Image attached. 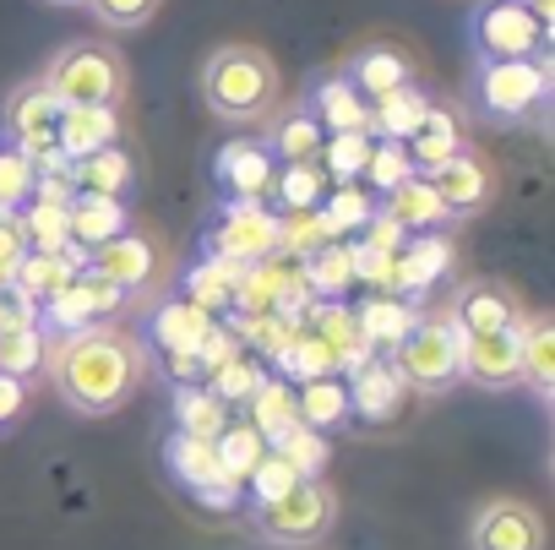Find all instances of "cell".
<instances>
[{
    "label": "cell",
    "mask_w": 555,
    "mask_h": 550,
    "mask_svg": "<svg viewBox=\"0 0 555 550\" xmlns=\"http://www.w3.org/2000/svg\"><path fill=\"white\" fill-rule=\"evenodd\" d=\"M142 371H147L142 344L126 328H115V322L77 328V333H66L50 349V382H55L61 404L77 409V414H93V420L115 414L137 393Z\"/></svg>",
    "instance_id": "cell-1"
},
{
    "label": "cell",
    "mask_w": 555,
    "mask_h": 550,
    "mask_svg": "<svg viewBox=\"0 0 555 550\" xmlns=\"http://www.w3.org/2000/svg\"><path fill=\"white\" fill-rule=\"evenodd\" d=\"M284 99V72L256 44H218L202 61V104L229 126H256Z\"/></svg>",
    "instance_id": "cell-2"
},
{
    "label": "cell",
    "mask_w": 555,
    "mask_h": 550,
    "mask_svg": "<svg viewBox=\"0 0 555 550\" xmlns=\"http://www.w3.org/2000/svg\"><path fill=\"white\" fill-rule=\"evenodd\" d=\"M39 82L50 88V99L61 104V110H115L120 99H126V61H120V50L115 44H104V39H77V44H61L50 61H44V72H39Z\"/></svg>",
    "instance_id": "cell-3"
},
{
    "label": "cell",
    "mask_w": 555,
    "mask_h": 550,
    "mask_svg": "<svg viewBox=\"0 0 555 550\" xmlns=\"http://www.w3.org/2000/svg\"><path fill=\"white\" fill-rule=\"evenodd\" d=\"M474 104L485 120H528L550 104V61H474Z\"/></svg>",
    "instance_id": "cell-4"
},
{
    "label": "cell",
    "mask_w": 555,
    "mask_h": 550,
    "mask_svg": "<svg viewBox=\"0 0 555 550\" xmlns=\"http://www.w3.org/2000/svg\"><path fill=\"white\" fill-rule=\"evenodd\" d=\"M250 523H256V534L267 545H317L338 523V496L322 479H295L284 496L256 501Z\"/></svg>",
    "instance_id": "cell-5"
},
{
    "label": "cell",
    "mask_w": 555,
    "mask_h": 550,
    "mask_svg": "<svg viewBox=\"0 0 555 550\" xmlns=\"http://www.w3.org/2000/svg\"><path fill=\"white\" fill-rule=\"evenodd\" d=\"M392 376L414 393H452L457 387V328L447 317H414V328L392 344Z\"/></svg>",
    "instance_id": "cell-6"
},
{
    "label": "cell",
    "mask_w": 555,
    "mask_h": 550,
    "mask_svg": "<svg viewBox=\"0 0 555 550\" xmlns=\"http://www.w3.org/2000/svg\"><path fill=\"white\" fill-rule=\"evenodd\" d=\"M468 44L479 61H550V34L528 17L522 0H485L468 17Z\"/></svg>",
    "instance_id": "cell-7"
},
{
    "label": "cell",
    "mask_w": 555,
    "mask_h": 550,
    "mask_svg": "<svg viewBox=\"0 0 555 550\" xmlns=\"http://www.w3.org/2000/svg\"><path fill=\"white\" fill-rule=\"evenodd\" d=\"M278 251V218L261 202H223V218L207 229V256L229 267H261Z\"/></svg>",
    "instance_id": "cell-8"
},
{
    "label": "cell",
    "mask_w": 555,
    "mask_h": 550,
    "mask_svg": "<svg viewBox=\"0 0 555 550\" xmlns=\"http://www.w3.org/2000/svg\"><path fill=\"white\" fill-rule=\"evenodd\" d=\"M468 550H544V517L539 507L517 496H495L468 523Z\"/></svg>",
    "instance_id": "cell-9"
},
{
    "label": "cell",
    "mask_w": 555,
    "mask_h": 550,
    "mask_svg": "<svg viewBox=\"0 0 555 550\" xmlns=\"http://www.w3.org/2000/svg\"><path fill=\"white\" fill-rule=\"evenodd\" d=\"M447 322H452L457 333H512V328H522V306H517V295H512L506 284H495V279H468V284L457 290Z\"/></svg>",
    "instance_id": "cell-10"
},
{
    "label": "cell",
    "mask_w": 555,
    "mask_h": 550,
    "mask_svg": "<svg viewBox=\"0 0 555 550\" xmlns=\"http://www.w3.org/2000/svg\"><path fill=\"white\" fill-rule=\"evenodd\" d=\"M457 382L501 393L517 382V328L512 333H457Z\"/></svg>",
    "instance_id": "cell-11"
},
{
    "label": "cell",
    "mask_w": 555,
    "mask_h": 550,
    "mask_svg": "<svg viewBox=\"0 0 555 550\" xmlns=\"http://www.w3.org/2000/svg\"><path fill=\"white\" fill-rule=\"evenodd\" d=\"M430 180V191L441 196V207H447V218H468V213H479L490 196H495V175H490V164L479 158V153H457L452 164H441L436 175H425Z\"/></svg>",
    "instance_id": "cell-12"
},
{
    "label": "cell",
    "mask_w": 555,
    "mask_h": 550,
    "mask_svg": "<svg viewBox=\"0 0 555 550\" xmlns=\"http://www.w3.org/2000/svg\"><path fill=\"white\" fill-rule=\"evenodd\" d=\"M306 110L317 115V126H322L327 137H344V131H365V137H371V104L354 93V82H349L344 72H317Z\"/></svg>",
    "instance_id": "cell-13"
},
{
    "label": "cell",
    "mask_w": 555,
    "mask_h": 550,
    "mask_svg": "<svg viewBox=\"0 0 555 550\" xmlns=\"http://www.w3.org/2000/svg\"><path fill=\"white\" fill-rule=\"evenodd\" d=\"M338 72L354 82V93H360L365 104H376V99H387V93H398V88H409V82H414L409 55H403V50H392V44H365V50H354Z\"/></svg>",
    "instance_id": "cell-14"
},
{
    "label": "cell",
    "mask_w": 555,
    "mask_h": 550,
    "mask_svg": "<svg viewBox=\"0 0 555 550\" xmlns=\"http://www.w3.org/2000/svg\"><path fill=\"white\" fill-rule=\"evenodd\" d=\"M212 175H218V186L229 191L223 202H261V196L272 191L278 164H272V153H267L261 142H229V148L218 153Z\"/></svg>",
    "instance_id": "cell-15"
},
{
    "label": "cell",
    "mask_w": 555,
    "mask_h": 550,
    "mask_svg": "<svg viewBox=\"0 0 555 550\" xmlns=\"http://www.w3.org/2000/svg\"><path fill=\"white\" fill-rule=\"evenodd\" d=\"M403 153H409L414 175H436L441 164H452V158L463 153V120H457L447 104H430V115H425L420 131L403 142Z\"/></svg>",
    "instance_id": "cell-16"
},
{
    "label": "cell",
    "mask_w": 555,
    "mask_h": 550,
    "mask_svg": "<svg viewBox=\"0 0 555 550\" xmlns=\"http://www.w3.org/2000/svg\"><path fill=\"white\" fill-rule=\"evenodd\" d=\"M120 142V115L115 110H61V126H55V148L66 164L77 158H93L104 148Z\"/></svg>",
    "instance_id": "cell-17"
},
{
    "label": "cell",
    "mask_w": 555,
    "mask_h": 550,
    "mask_svg": "<svg viewBox=\"0 0 555 550\" xmlns=\"http://www.w3.org/2000/svg\"><path fill=\"white\" fill-rule=\"evenodd\" d=\"M66 180H72V196H99V202H126L137 169L126 158V148H104L93 158H77L66 164Z\"/></svg>",
    "instance_id": "cell-18"
},
{
    "label": "cell",
    "mask_w": 555,
    "mask_h": 550,
    "mask_svg": "<svg viewBox=\"0 0 555 550\" xmlns=\"http://www.w3.org/2000/svg\"><path fill=\"white\" fill-rule=\"evenodd\" d=\"M109 306H120V290L115 284H104L99 272H77V279L44 306L50 311V322L55 328H66V333H77V328H93V317H104Z\"/></svg>",
    "instance_id": "cell-19"
},
{
    "label": "cell",
    "mask_w": 555,
    "mask_h": 550,
    "mask_svg": "<svg viewBox=\"0 0 555 550\" xmlns=\"http://www.w3.org/2000/svg\"><path fill=\"white\" fill-rule=\"evenodd\" d=\"M517 382H528L539 398H555V322L522 317L517 328Z\"/></svg>",
    "instance_id": "cell-20"
},
{
    "label": "cell",
    "mask_w": 555,
    "mask_h": 550,
    "mask_svg": "<svg viewBox=\"0 0 555 550\" xmlns=\"http://www.w3.org/2000/svg\"><path fill=\"white\" fill-rule=\"evenodd\" d=\"M66 234L77 251H104L126 234V202H99V196H72L66 207Z\"/></svg>",
    "instance_id": "cell-21"
},
{
    "label": "cell",
    "mask_w": 555,
    "mask_h": 550,
    "mask_svg": "<svg viewBox=\"0 0 555 550\" xmlns=\"http://www.w3.org/2000/svg\"><path fill=\"white\" fill-rule=\"evenodd\" d=\"M382 213H387L398 229H414V234L452 223V218H447V207H441V196L430 191V180H425V175H409L403 186H392V191H387V202H382Z\"/></svg>",
    "instance_id": "cell-22"
},
{
    "label": "cell",
    "mask_w": 555,
    "mask_h": 550,
    "mask_svg": "<svg viewBox=\"0 0 555 550\" xmlns=\"http://www.w3.org/2000/svg\"><path fill=\"white\" fill-rule=\"evenodd\" d=\"M430 115V99H425V88H398V93H387V99H376L371 104V137L376 142H409L414 131H420V120Z\"/></svg>",
    "instance_id": "cell-23"
},
{
    "label": "cell",
    "mask_w": 555,
    "mask_h": 550,
    "mask_svg": "<svg viewBox=\"0 0 555 550\" xmlns=\"http://www.w3.org/2000/svg\"><path fill=\"white\" fill-rule=\"evenodd\" d=\"M93 272L104 284H115V290H137V284L153 279V245L142 234H120L115 245L93 251Z\"/></svg>",
    "instance_id": "cell-24"
},
{
    "label": "cell",
    "mask_w": 555,
    "mask_h": 550,
    "mask_svg": "<svg viewBox=\"0 0 555 550\" xmlns=\"http://www.w3.org/2000/svg\"><path fill=\"white\" fill-rule=\"evenodd\" d=\"M169 469L185 479V485H196L202 496H207V485L218 490V501L234 490V479L223 474V463H218V447L212 442H191V436H175L169 442Z\"/></svg>",
    "instance_id": "cell-25"
},
{
    "label": "cell",
    "mask_w": 555,
    "mask_h": 550,
    "mask_svg": "<svg viewBox=\"0 0 555 550\" xmlns=\"http://www.w3.org/2000/svg\"><path fill=\"white\" fill-rule=\"evenodd\" d=\"M175 420H180V436L191 442H218L229 431V404L212 393V387H180L175 393Z\"/></svg>",
    "instance_id": "cell-26"
},
{
    "label": "cell",
    "mask_w": 555,
    "mask_h": 550,
    "mask_svg": "<svg viewBox=\"0 0 555 550\" xmlns=\"http://www.w3.org/2000/svg\"><path fill=\"white\" fill-rule=\"evenodd\" d=\"M322 142H327V131L317 126V115L306 104H295V115H284V120L272 126L267 153H278L284 164H317L322 158Z\"/></svg>",
    "instance_id": "cell-27"
},
{
    "label": "cell",
    "mask_w": 555,
    "mask_h": 550,
    "mask_svg": "<svg viewBox=\"0 0 555 550\" xmlns=\"http://www.w3.org/2000/svg\"><path fill=\"white\" fill-rule=\"evenodd\" d=\"M44 360V333L34 328V317H12L0 328V376H34Z\"/></svg>",
    "instance_id": "cell-28"
},
{
    "label": "cell",
    "mask_w": 555,
    "mask_h": 550,
    "mask_svg": "<svg viewBox=\"0 0 555 550\" xmlns=\"http://www.w3.org/2000/svg\"><path fill=\"white\" fill-rule=\"evenodd\" d=\"M175 355H202V344L212 338V317L207 311H196L191 300H175V306H164L158 311V328H153Z\"/></svg>",
    "instance_id": "cell-29"
},
{
    "label": "cell",
    "mask_w": 555,
    "mask_h": 550,
    "mask_svg": "<svg viewBox=\"0 0 555 550\" xmlns=\"http://www.w3.org/2000/svg\"><path fill=\"white\" fill-rule=\"evenodd\" d=\"M250 404H256V425H250V431H256L261 442H284V436L300 425V414H295V393H289L284 382H261Z\"/></svg>",
    "instance_id": "cell-30"
},
{
    "label": "cell",
    "mask_w": 555,
    "mask_h": 550,
    "mask_svg": "<svg viewBox=\"0 0 555 550\" xmlns=\"http://www.w3.org/2000/svg\"><path fill=\"white\" fill-rule=\"evenodd\" d=\"M234 279H240V267H229V261H202V267H191L185 272V295H191V306L196 311H223L229 300H234Z\"/></svg>",
    "instance_id": "cell-31"
},
{
    "label": "cell",
    "mask_w": 555,
    "mask_h": 550,
    "mask_svg": "<svg viewBox=\"0 0 555 550\" xmlns=\"http://www.w3.org/2000/svg\"><path fill=\"white\" fill-rule=\"evenodd\" d=\"M284 213H317L322 207V164H289L272 175V191Z\"/></svg>",
    "instance_id": "cell-32"
},
{
    "label": "cell",
    "mask_w": 555,
    "mask_h": 550,
    "mask_svg": "<svg viewBox=\"0 0 555 550\" xmlns=\"http://www.w3.org/2000/svg\"><path fill=\"white\" fill-rule=\"evenodd\" d=\"M311 267H306V290H317V295H344L349 284H354V245H344V240H333V245H322L317 256H306Z\"/></svg>",
    "instance_id": "cell-33"
},
{
    "label": "cell",
    "mask_w": 555,
    "mask_h": 550,
    "mask_svg": "<svg viewBox=\"0 0 555 550\" xmlns=\"http://www.w3.org/2000/svg\"><path fill=\"white\" fill-rule=\"evenodd\" d=\"M338 234H333V223L322 218V207L317 213H284L278 218V251H295V256H317L322 245H333Z\"/></svg>",
    "instance_id": "cell-34"
},
{
    "label": "cell",
    "mask_w": 555,
    "mask_h": 550,
    "mask_svg": "<svg viewBox=\"0 0 555 550\" xmlns=\"http://www.w3.org/2000/svg\"><path fill=\"white\" fill-rule=\"evenodd\" d=\"M371 148H376V137L344 131V137H327V142H322V158H317V164H327V175H333L338 186H354L360 169H365V158H371Z\"/></svg>",
    "instance_id": "cell-35"
},
{
    "label": "cell",
    "mask_w": 555,
    "mask_h": 550,
    "mask_svg": "<svg viewBox=\"0 0 555 550\" xmlns=\"http://www.w3.org/2000/svg\"><path fill=\"white\" fill-rule=\"evenodd\" d=\"M398 376H392V366H360V376H354V393H349V404L360 409V414H371V420H382V414H392L398 409Z\"/></svg>",
    "instance_id": "cell-36"
},
{
    "label": "cell",
    "mask_w": 555,
    "mask_h": 550,
    "mask_svg": "<svg viewBox=\"0 0 555 550\" xmlns=\"http://www.w3.org/2000/svg\"><path fill=\"white\" fill-rule=\"evenodd\" d=\"M34 186H39V169L12 142H0V213H23L34 202Z\"/></svg>",
    "instance_id": "cell-37"
},
{
    "label": "cell",
    "mask_w": 555,
    "mask_h": 550,
    "mask_svg": "<svg viewBox=\"0 0 555 550\" xmlns=\"http://www.w3.org/2000/svg\"><path fill=\"white\" fill-rule=\"evenodd\" d=\"M295 414H300V425H338V420L349 414V393H344L333 376H317V382L300 387Z\"/></svg>",
    "instance_id": "cell-38"
},
{
    "label": "cell",
    "mask_w": 555,
    "mask_h": 550,
    "mask_svg": "<svg viewBox=\"0 0 555 550\" xmlns=\"http://www.w3.org/2000/svg\"><path fill=\"white\" fill-rule=\"evenodd\" d=\"M212 447H218V463H223V474H229V479L256 474V463L267 458V442H261L250 425H234V420H229V431H223Z\"/></svg>",
    "instance_id": "cell-39"
},
{
    "label": "cell",
    "mask_w": 555,
    "mask_h": 550,
    "mask_svg": "<svg viewBox=\"0 0 555 550\" xmlns=\"http://www.w3.org/2000/svg\"><path fill=\"white\" fill-rule=\"evenodd\" d=\"M322 218L333 223V234H354V229H365V223L376 218V202H371V191H360V186H338V191L322 202Z\"/></svg>",
    "instance_id": "cell-40"
},
{
    "label": "cell",
    "mask_w": 555,
    "mask_h": 550,
    "mask_svg": "<svg viewBox=\"0 0 555 550\" xmlns=\"http://www.w3.org/2000/svg\"><path fill=\"white\" fill-rule=\"evenodd\" d=\"M354 322H360L365 344H398V338L414 328V311H409V306H398V300L387 295V300H371Z\"/></svg>",
    "instance_id": "cell-41"
},
{
    "label": "cell",
    "mask_w": 555,
    "mask_h": 550,
    "mask_svg": "<svg viewBox=\"0 0 555 550\" xmlns=\"http://www.w3.org/2000/svg\"><path fill=\"white\" fill-rule=\"evenodd\" d=\"M158 7H164V0H88V12H93L104 28H115V34L147 28V23L158 17Z\"/></svg>",
    "instance_id": "cell-42"
},
{
    "label": "cell",
    "mask_w": 555,
    "mask_h": 550,
    "mask_svg": "<svg viewBox=\"0 0 555 550\" xmlns=\"http://www.w3.org/2000/svg\"><path fill=\"white\" fill-rule=\"evenodd\" d=\"M365 180H371V191H392V186H403L409 175H414V164H409V153L398 148V142H376L371 148V158H365V169H360Z\"/></svg>",
    "instance_id": "cell-43"
},
{
    "label": "cell",
    "mask_w": 555,
    "mask_h": 550,
    "mask_svg": "<svg viewBox=\"0 0 555 550\" xmlns=\"http://www.w3.org/2000/svg\"><path fill=\"white\" fill-rule=\"evenodd\" d=\"M261 382H267V376H261L250 360H240V355H229V360L212 371V393H218L223 404H234V398H256Z\"/></svg>",
    "instance_id": "cell-44"
},
{
    "label": "cell",
    "mask_w": 555,
    "mask_h": 550,
    "mask_svg": "<svg viewBox=\"0 0 555 550\" xmlns=\"http://www.w3.org/2000/svg\"><path fill=\"white\" fill-rule=\"evenodd\" d=\"M300 474L284 463V458H261L256 463V474H250V485H256V501H272V496H284L289 485H295Z\"/></svg>",
    "instance_id": "cell-45"
},
{
    "label": "cell",
    "mask_w": 555,
    "mask_h": 550,
    "mask_svg": "<svg viewBox=\"0 0 555 550\" xmlns=\"http://www.w3.org/2000/svg\"><path fill=\"white\" fill-rule=\"evenodd\" d=\"M23 256H28V240H23L17 213H0V267H12V272H17Z\"/></svg>",
    "instance_id": "cell-46"
},
{
    "label": "cell",
    "mask_w": 555,
    "mask_h": 550,
    "mask_svg": "<svg viewBox=\"0 0 555 550\" xmlns=\"http://www.w3.org/2000/svg\"><path fill=\"white\" fill-rule=\"evenodd\" d=\"M23 393H28V387H23L17 376H0V420H12V414L23 409Z\"/></svg>",
    "instance_id": "cell-47"
},
{
    "label": "cell",
    "mask_w": 555,
    "mask_h": 550,
    "mask_svg": "<svg viewBox=\"0 0 555 550\" xmlns=\"http://www.w3.org/2000/svg\"><path fill=\"white\" fill-rule=\"evenodd\" d=\"M522 7H528V17H533V23H539V28L555 39V0H522Z\"/></svg>",
    "instance_id": "cell-48"
},
{
    "label": "cell",
    "mask_w": 555,
    "mask_h": 550,
    "mask_svg": "<svg viewBox=\"0 0 555 550\" xmlns=\"http://www.w3.org/2000/svg\"><path fill=\"white\" fill-rule=\"evenodd\" d=\"M12 317H34V311H23V306H12V300H7V295H0V328H7V322H12Z\"/></svg>",
    "instance_id": "cell-49"
},
{
    "label": "cell",
    "mask_w": 555,
    "mask_h": 550,
    "mask_svg": "<svg viewBox=\"0 0 555 550\" xmlns=\"http://www.w3.org/2000/svg\"><path fill=\"white\" fill-rule=\"evenodd\" d=\"M12 290V267H0V295H7Z\"/></svg>",
    "instance_id": "cell-50"
},
{
    "label": "cell",
    "mask_w": 555,
    "mask_h": 550,
    "mask_svg": "<svg viewBox=\"0 0 555 550\" xmlns=\"http://www.w3.org/2000/svg\"><path fill=\"white\" fill-rule=\"evenodd\" d=\"M50 7H88V0H50Z\"/></svg>",
    "instance_id": "cell-51"
}]
</instances>
